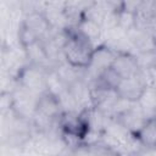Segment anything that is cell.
Returning a JSON list of instances; mask_svg holds the SVG:
<instances>
[{"label": "cell", "instance_id": "cell-14", "mask_svg": "<svg viewBox=\"0 0 156 156\" xmlns=\"http://www.w3.org/2000/svg\"><path fill=\"white\" fill-rule=\"evenodd\" d=\"M128 156H154V155H152V150H151V149L143 147L141 150L135 151V152H133V154H130V155H128Z\"/></svg>", "mask_w": 156, "mask_h": 156}, {"label": "cell", "instance_id": "cell-4", "mask_svg": "<svg viewBox=\"0 0 156 156\" xmlns=\"http://www.w3.org/2000/svg\"><path fill=\"white\" fill-rule=\"evenodd\" d=\"M145 88H146V85L140 76V72H139V74H136V76L121 79L118 87L116 88V93L122 99L129 100L132 102H138V100Z\"/></svg>", "mask_w": 156, "mask_h": 156}, {"label": "cell", "instance_id": "cell-12", "mask_svg": "<svg viewBox=\"0 0 156 156\" xmlns=\"http://www.w3.org/2000/svg\"><path fill=\"white\" fill-rule=\"evenodd\" d=\"M67 89H68L67 85L60 78V76L57 74V72L54 67L46 71V91H49L52 95H55L56 98H58Z\"/></svg>", "mask_w": 156, "mask_h": 156}, {"label": "cell", "instance_id": "cell-9", "mask_svg": "<svg viewBox=\"0 0 156 156\" xmlns=\"http://www.w3.org/2000/svg\"><path fill=\"white\" fill-rule=\"evenodd\" d=\"M136 104L147 119L156 118V88L146 87Z\"/></svg>", "mask_w": 156, "mask_h": 156}, {"label": "cell", "instance_id": "cell-15", "mask_svg": "<svg viewBox=\"0 0 156 156\" xmlns=\"http://www.w3.org/2000/svg\"><path fill=\"white\" fill-rule=\"evenodd\" d=\"M37 156H60V155H52V154H38Z\"/></svg>", "mask_w": 156, "mask_h": 156}, {"label": "cell", "instance_id": "cell-1", "mask_svg": "<svg viewBox=\"0 0 156 156\" xmlns=\"http://www.w3.org/2000/svg\"><path fill=\"white\" fill-rule=\"evenodd\" d=\"M94 49L95 46L84 37H82L77 30H69L68 39L66 40L62 49V56L63 60L71 66L79 69H87L90 65Z\"/></svg>", "mask_w": 156, "mask_h": 156}, {"label": "cell", "instance_id": "cell-3", "mask_svg": "<svg viewBox=\"0 0 156 156\" xmlns=\"http://www.w3.org/2000/svg\"><path fill=\"white\" fill-rule=\"evenodd\" d=\"M116 56H117V52L112 50L110 46H107L106 44H100L95 46L90 65L88 66L85 72L96 80L101 76V73H104L106 69L112 67Z\"/></svg>", "mask_w": 156, "mask_h": 156}, {"label": "cell", "instance_id": "cell-11", "mask_svg": "<svg viewBox=\"0 0 156 156\" xmlns=\"http://www.w3.org/2000/svg\"><path fill=\"white\" fill-rule=\"evenodd\" d=\"M24 51H26V56L30 65H35V66H40L45 68V65L50 62L41 40L28 46L27 49H24Z\"/></svg>", "mask_w": 156, "mask_h": 156}, {"label": "cell", "instance_id": "cell-2", "mask_svg": "<svg viewBox=\"0 0 156 156\" xmlns=\"http://www.w3.org/2000/svg\"><path fill=\"white\" fill-rule=\"evenodd\" d=\"M46 68L28 63L17 74V82L24 89L41 95L46 91Z\"/></svg>", "mask_w": 156, "mask_h": 156}, {"label": "cell", "instance_id": "cell-6", "mask_svg": "<svg viewBox=\"0 0 156 156\" xmlns=\"http://www.w3.org/2000/svg\"><path fill=\"white\" fill-rule=\"evenodd\" d=\"M117 119L123 124V127L129 133H132L134 135H136L139 133V130L144 127V124L147 121V118L145 117V115L143 113V111L138 106V104H135L130 110H128L127 112H124Z\"/></svg>", "mask_w": 156, "mask_h": 156}, {"label": "cell", "instance_id": "cell-13", "mask_svg": "<svg viewBox=\"0 0 156 156\" xmlns=\"http://www.w3.org/2000/svg\"><path fill=\"white\" fill-rule=\"evenodd\" d=\"M74 156H98L99 146H88V145H79L78 147L73 149Z\"/></svg>", "mask_w": 156, "mask_h": 156}, {"label": "cell", "instance_id": "cell-7", "mask_svg": "<svg viewBox=\"0 0 156 156\" xmlns=\"http://www.w3.org/2000/svg\"><path fill=\"white\" fill-rule=\"evenodd\" d=\"M37 112L46 116L50 119H56L57 117L62 116L58 99L49 91H45L39 96L37 104Z\"/></svg>", "mask_w": 156, "mask_h": 156}, {"label": "cell", "instance_id": "cell-8", "mask_svg": "<svg viewBox=\"0 0 156 156\" xmlns=\"http://www.w3.org/2000/svg\"><path fill=\"white\" fill-rule=\"evenodd\" d=\"M76 28H77L76 30L82 37H84L87 40H89L93 45H94L95 41H98L99 39L104 38V29H102L101 24L95 22V21H93V20H89L87 17H83L78 22Z\"/></svg>", "mask_w": 156, "mask_h": 156}, {"label": "cell", "instance_id": "cell-16", "mask_svg": "<svg viewBox=\"0 0 156 156\" xmlns=\"http://www.w3.org/2000/svg\"><path fill=\"white\" fill-rule=\"evenodd\" d=\"M155 38H156V32H155Z\"/></svg>", "mask_w": 156, "mask_h": 156}, {"label": "cell", "instance_id": "cell-5", "mask_svg": "<svg viewBox=\"0 0 156 156\" xmlns=\"http://www.w3.org/2000/svg\"><path fill=\"white\" fill-rule=\"evenodd\" d=\"M122 79L123 78H129L133 76L139 74L140 68L138 66L135 55L133 54H127V52H121L117 54L113 65L111 67Z\"/></svg>", "mask_w": 156, "mask_h": 156}, {"label": "cell", "instance_id": "cell-10", "mask_svg": "<svg viewBox=\"0 0 156 156\" xmlns=\"http://www.w3.org/2000/svg\"><path fill=\"white\" fill-rule=\"evenodd\" d=\"M141 145L146 149H156V118L147 119L136 134Z\"/></svg>", "mask_w": 156, "mask_h": 156}]
</instances>
